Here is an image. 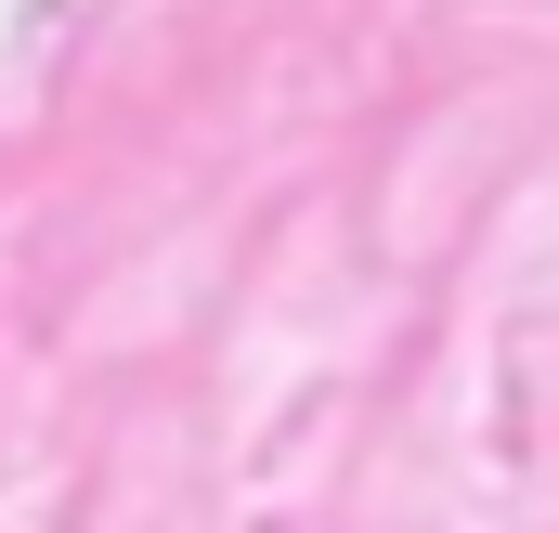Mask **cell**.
Masks as SVG:
<instances>
[]
</instances>
